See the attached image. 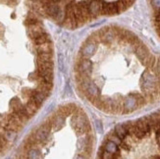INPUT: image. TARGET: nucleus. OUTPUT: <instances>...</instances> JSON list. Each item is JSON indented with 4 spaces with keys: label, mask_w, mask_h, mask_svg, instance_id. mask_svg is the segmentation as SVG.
Returning a JSON list of instances; mask_svg holds the SVG:
<instances>
[{
    "label": "nucleus",
    "mask_w": 160,
    "mask_h": 159,
    "mask_svg": "<svg viewBox=\"0 0 160 159\" xmlns=\"http://www.w3.org/2000/svg\"><path fill=\"white\" fill-rule=\"evenodd\" d=\"M141 82V89H143V93L145 94H147V95H153L154 93H156L158 82H157L156 78L154 76L150 75L146 71V72L143 73Z\"/></svg>",
    "instance_id": "obj_1"
},
{
    "label": "nucleus",
    "mask_w": 160,
    "mask_h": 159,
    "mask_svg": "<svg viewBox=\"0 0 160 159\" xmlns=\"http://www.w3.org/2000/svg\"><path fill=\"white\" fill-rule=\"evenodd\" d=\"M81 85H82V89H83V91L86 93V96L88 97V99L93 102L94 99H96V98L98 97L97 87L95 86L93 83L90 82V81L86 79V77H84L83 82L81 83Z\"/></svg>",
    "instance_id": "obj_2"
},
{
    "label": "nucleus",
    "mask_w": 160,
    "mask_h": 159,
    "mask_svg": "<svg viewBox=\"0 0 160 159\" xmlns=\"http://www.w3.org/2000/svg\"><path fill=\"white\" fill-rule=\"evenodd\" d=\"M118 6L117 2H112V3H106V2H101V14L104 15H115L118 14Z\"/></svg>",
    "instance_id": "obj_3"
},
{
    "label": "nucleus",
    "mask_w": 160,
    "mask_h": 159,
    "mask_svg": "<svg viewBox=\"0 0 160 159\" xmlns=\"http://www.w3.org/2000/svg\"><path fill=\"white\" fill-rule=\"evenodd\" d=\"M95 50H96V44H95V41L90 38V40L86 41V45H84V48L82 49V54H83L84 57L88 58V57L92 56V55L94 54Z\"/></svg>",
    "instance_id": "obj_4"
},
{
    "label": "nucleus",
    "mask_w": 160,
    "mask_h": 159,
    "mask_svg": "<svg viewBox=\"0 0 160 159\" xmlns=\"http://www.w3.org/2000/svg\"><path fill=\"white\" fill-rule=\"evenodd\" d=\"M91 68H92V65H91V62L88 59L84 58L80 61L79 63L80 75L84 76V77H88L91 72Z\"/></svg>",
    "instance_id": "obj_5"
},
{
    "label": "nucleus",
    "mask_w": 160,
    "mask_h": 159,
    "mask_svg": "<svg viewBox=\"0 0 160 159\" xmlns=\"http://www.w3.org/2000/svg\"><path fill=\"white\" fill-rule=\"evenodd\" d=\"M137 106H139L138 102H137L136 98H135L134 96L131 94L129 97L126 98V100L124 102V112H126V113L132 112L133 110L136 109Z\"/></svg>",
    "instance_id": "obj_6"
},
{
    "label": "nucleus",
    "mask_w": 160,
    "mask_h": 159,
    "mask_svg": "<svg viewBox=\"0 0 160 159\" xmlns=\"http://www.w3.org/2000/svg\"><path fill=\"white\" fill-rule=\"evenodd\" d=\"M88 8H90L91 17H96L98 14L101 13V2L97 1V0H93L88 5Z\"/></svg>",
    "instance_id": "obj_7"
},
{
    "label": "nucleus",
    "mask_w": 160,
    "mask_h": 159,
    "mask_svg": "<svg viewBox=\"0 0 160 159\" xmlns=\"http://www.w3.org/2000/svg\"><path fill=\"white\" fill-rule=\"evenodd\" d=\"M136 55L139 58V60H141L143 64V62L147 59V57L149 56V54H148V50L146 49L145 46H143V45H139V46L137 47Z\"/></svg>",
    "instance_id": "obj_8"
},
{
    "label": "nucleus",
    "mask_w": 160,
    "mask_h": 159,
    "mask_svg": "<svg viewBox=\"0 0 160 159\" xmlns=\"http://www.w3.org/2000/svg\"><path fill=\"white\" fill-rule=\"evenodd\" d=\"M37 70L38 74H42L43 72H46L49 70H53V63L52 62H45L37 59Z\"/></svg>",
    "instance_id": "obj_9"
},
{
    "label": "nucleus",
    "mask_w": 160,
    "mask_h": 159,
    "mask_svg": "<svg viewBox=\"0 0 160 159\" xmlns=\"http://www.w3.org/2000/svg\"><path fill=\"white\" fill-rule=\"evenodd\" d=\"M43 34V30L42 27L37 26L36 24L35 25H31V26H29V36L31 38H35L37 36H39V34Z\"/></svg>",
    "instance_id": "obj_10"
},
{
    "label": "nucleus",
    "mask_w": 160,
    "mask_h": 159,
    "mask_svg": "<svg viewBox=\"0 0 160 159\" xmlns=\"http://www.w3.org/2000/svg\"><path fill=\"white\" fill-rule=\"evenodd\" d=\"M31 98L33 101H35L38 106H40L42 105V103L43 102V100H44L45 96L43 95L42 93H40L38 91H33L31 93Z\"/></svg>",
    "instance_id": "obj_11"
},
{
    "label": "nucleus",
    "mask_w": 160,
    "mask_h": 159,
    "mask_svg": "<svg viewBox=\"0 0 160 159\" xmlns=\"http://www.w3.org/2000/svg\"><path fill=\"white\" fill-rule=\"evenodd\" d=\"M36 51H37V54L38 53H51L52 46L50 43L44 42L42 44H39L36 46Z\"/></svg>",
    "instance_id": "obj_12"
},
{
    "label": "nucleus",
    "mask_w": 160,
    "mask_h": 159,
    "mask_svg": "<svg viewBox=\"0 0 160 159\" xmlns=\"http://www.w3.org/2000/svg\"><path fill=\"white\" fill-rule=\"evenodd\" d=\"M115 134L120 138L121 140H124L128 135V132L126 130L124 125H117L115 128Z\"/></svg>",
    "instance_id": "obj_13"
},
{
    "label": "nucleus",
    "mask_w": 160,
    "mask_h": 159,
    "mask_svg": "<svg viewBox=\"0 0 160 159\" xmlns=\"http://www.w3.org/2000/svg\"><path fill=\"white\" fill-rule=\"evenodd\" d=\"M118 144H116L115 142H113L112 140H108L106 144V146H105V150L106 151H109V152L115 154V153H118Z\"/></svg>",
    "instance_id": "obj_14"
},
{
    "label": "nucleus",
    "mask_w": 160,
    "mask_h": 159,
    "mask_svg": "<svg viewBox=\"0 0 160 159\" xmlns=\"http://www.w3.org/2000/svg\"><path fill=\"white\" fill-rule=\"evenodd\" d=\"M64 120H65V116H63V115H61V114L57 115L55 118L52 120V125L54 126V128L55 129L60 128V127L63 125Z\"/></svg>",
    "instance_id": "obj_15"
},
{
    "label": "nucleus",
    "mask_w": 160,
    "mask_h": 159,
    "mask_svg": "<svg viewBox=\"0 0 160 159\" xmlns=\"http://www.w3.org/2000/svg\"><path fill=\"white\" fill-rule=\"evenodd\" d=\"M88 144H90V140L88 139V138H82V139H80L78 140V148L80 149V150H84V149L86 148L88 146Z\"/></svg>",
    "instance_id": "obj_16"
},
{
    "label": "nucleus",
    "mask_w": 160,
    "mask_h": 159,
    "mask_svg": "<svg viewBox=\"0 0 160 159\" xmlns=\"http://www.w3.org/2000/svg\"><path fill=\"white\" fill-rule=\"evenodd\" d=\"M37 59L45 62H52V54L51 53H38Z\"/></svg>",
    "instance_id": "obj_17"
},
{
    "label": "nucleus",
    "mask_w": 160,
    "mask_h": 159,
    "mask_svg": "<svg viewBox=\"0 0 160 159\" xmlns=\"http://www.w3.org/2000/svg\"><path fill=\"white\" fill-rule=\"evenodd\" d=\"M10 105L12 106L13 111H18V110H20V109H21V108L23 107L21 101L18 99V98H14V99H13V100L10 102Z\"/></svg>",
    "instance_id": "obj_18"
},
{
    "label": "nucleus",
    "mask_w": 160,
    "mask_h": 159,
    "mask_svg": "<svg viewBox=\"0 0 160 159\" xmlns=\"http://www.w3.org/2000/svg\"><path fill=\"white\" fill-rule=\"evenodd\" d=\"M33 41H35V43L36 45H39V44H42V43L46 42L47 38L44 34H39V36H36L35 38H33Z\"/></svg>",
    "instance_id": "obj_19"
},
{
    "label": "nucleus",
    "mask_w": 160,
    "mask_h": 159,
    "mask_svg": "<svg viewBox=\"0 0 160 159\" xmlns=\"http://www.w3.org/2000/svg\"><path fill=\"white\" fill-rule=\"evenodd\" d=\"M16 133L15 131H12V130H7V131H4L3 133V136L5 137V139L7 140H12L15 139L16 137Z\"/></svg>",
    "instance_id": "obj_20"
},
{
    "label": "nucleus",
    "mask_w": 160,
    "mask_h": 159,
    "mask_svg": "<svg viewBox=\"0 0 160 159\" xmlns=\"http://www.w3.org/2000/svg\"><path fill=\"white\" fill-rule=\"evenodd\" d=\"M154 63H155V58L153 56H151V55H149V56L147 57V59L143 62V65L146 66L147 68H152V67L154 66Z\"/></svg>",
    "instance_id": "obj_21"
},
{
    "label": "nucleus",
    "mask_w": 160,
    "mask_h": 159,
    "mask_svg": "<svg viewBox=\"0 0 160 159\" xmlns=\"http://www.w3.org/2000/svg\"><path fill=\"white\" fill-rule=\"evenodd\" d=\"M117 6H118L119 12H122V11H125L126 9L128 8V6L124 3V1H123V0H119V1H117Z\"/></svg>",
    "instance_id": "obj_22"
},
{
    "label": "nucleus",
    "mask_w": 160,
    "mask_h": 159,
    "mask_svg": "<svg viewBox=\"0 0 160 159\" xmlns=\"http://www.w3.org/2000/svg\"><path fill=\"white\" fill-rule=\"evenodd\" d=\"M109 140H112V142H115L116 144H121V140H121L116 134H114V135H111L110 137H109Z\"/></svg>",
    "instance_id": "obj_23"
},
{
    "label": "nucleus",
    "mask_w": 160,
    "mask_h": 159,
    "mask_svg": "<svg viewBox=\"0 0 160 159\" xmlns=\"http://www.w3.org/2000/svg\"><path fill=\"white\" fill-rule=\"evenodd\" d=\"M37 154H39L38 151L35 150V149H33V150H31L29 152V158H36V157H39V155H37Z\"/></svg>",
    "instance_id": "obj_24"
},
{
    "label": "nucleus",
    "mask_w": 160,
    "mask_h": 159,
    "mask_svg": "<svg viewBox=\"0 0 160 159\" xmlns=\"http://www.w3.org/2000/svg\"><path fill=\"white\" fill-rule=\"evenodd\" d=\"M152 5L155 7V8L159 9L160 8V0H152Z\"/></svg>",
    "instance_id": "obj_25"
},
{
    "label": "nucleus",
    "mask_w": 160,
    "mask_h": 159,
    "mask_svg": "<svg viewBox=\"0 0 160 159\" xmlns=\"http://www.w3.org/2000/svg\"><path fill=\"white\" fill-rule=\"evenodd\" d=\"M121 146H122V148L126 149V150H129V149H130L129 146H128L127 144H124V142H121Z\"/></svg>",
    "instance_id": "obj_26"
},
{
    "label": "nucleus",
    "mask_w": 160,
    "mask_h": 159,
    "mask_svg": "<svg viewBox=\"0 0 160 159\" xmlns=\"http://www.w3.org/2000/svg\"><path fill=\"white\" fill-rule=\"evenodd\" d=\"M157 71H158V73H160V59L157 62Z\"/></svg>",
    "instance_id": "obj_27"
},
{
    "label": "nucleus",
    "mask_w": 160,
    "mask_h": 159,
    "mask_svg": "<svg viewBox=\"0 0 160 159\" xmlns=\"http://www.w3.org/2000/svg\"><path fill=\"white\" fill-rule=\"evenodd\" d=\"M159 74H160V73H159ZM159 78H160V77H159Z\"/></svg>",
    "instance_id": "obj_28"
}]
</instances>
